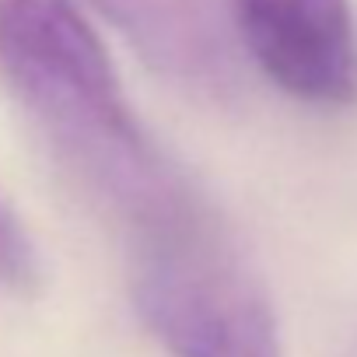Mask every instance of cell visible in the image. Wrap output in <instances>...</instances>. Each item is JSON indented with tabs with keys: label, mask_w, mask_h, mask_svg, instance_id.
<instances>
[{
	"label": "cell",
	"mask_w": 357,
	"mask_h": 357,
	"mask_svg": "<svg viewBox=\"0 0 357 357\" xmlns=\"http://www.w3.org/2000/svg\"><path fill=\"white\" fill-rule=\"evenodd\" d=\"M0 77L77 186L133 238L204 204L133 116L74 0H0Z\"/></svg>",
	"instance_id": "cell-1"
},
{
	"label": "cell",
	"mask_w": 357,
	"mask_h": 357,
	"mask_svg": "<svg viewBox=\"0 0 357 357\" xmlns=\"http://www.w3.org/2000/svg\"><path fill=\"white\" fill-rule=\"evenodd\" d=\"M133 305L172 357H280L266 291L204 204L133 238Z\"/></svg>",
	"instance_id": "cell-2"
},
{
	"label": "cell",
	"mask_w": 357,
	"mask_h": 357,
	"mask_svg": "<svg viewBox=\"0 0 357 357\" xmlns=\"http://www.w3.org/2000/svg\"><path fill=\"white\" fill-rule=\"evenodd\" d=\"M256 67L308 105L357 102V22L350 0H231Z\"/></svg>",
	"instance_id": "cell-3"
},
{
	"label": "cell",
	"mask_w": 357,
	"mask_h": 357,
	"mask_svg": "<svg viewBox=\"0 0 357 357\" xmlns=\"http://www.w3.org/2000/svg\"><path fill=\"white\" fill-rule=\"evenodd\" d=\"M130 39L151 70L190 95L225 98L235 88V53L214 0H91Z\"/></svg>",
	"instance_id": "cell-4"
},
{
	"label": "cell",
	"mask_w": 357,
	"mask_h": 357,
	"mask_svg": "<svg viewBox=\"0 0 357 357\" xmlns=\"http://www.w3.org/2000/svg\"><path fill=\"white\" fill-rule=\"evenodd\" d=\"M39 284V256L22 221L0 204V287L29 294Z\"/></svg>",
	"instance_id": "cell-5"
}]
</instances>
